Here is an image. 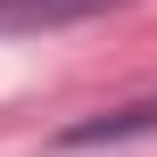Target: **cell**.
I'll return each mask as SVG.
<instances>
[{
	"mask_svg": "<svg viewBox=\"0 0 157 157\" xmlns=\"http://www.w3.org/2000/svg\"><path fill=\"white\" fill-rule=\"evenodd\" d=\"M157 132V91L149 99H124V108H108V116H83V124H66L58 132V149H116V141H149Z\"/></svg>",
	"mask_w": 157,
	"mask_h": 157,
	"instance_id": "6da1fadb",
	"label": "cell"
},
{
	"mask_svg": "<svg viewBox=\"0 0 157 157\" xmlns=\"http://www.w3.org/2000/svg\"><path fill=\"white\" fill-rule=\"evenodd\" d=\"M108 8H124V0H0V33H50V25H83Z\"/></svg>",
	"mask_w": 157,
	"mask_h": 157,
	"instance_id": "7a4b0ae2",
	"label": "cell"
}]
</instances>
